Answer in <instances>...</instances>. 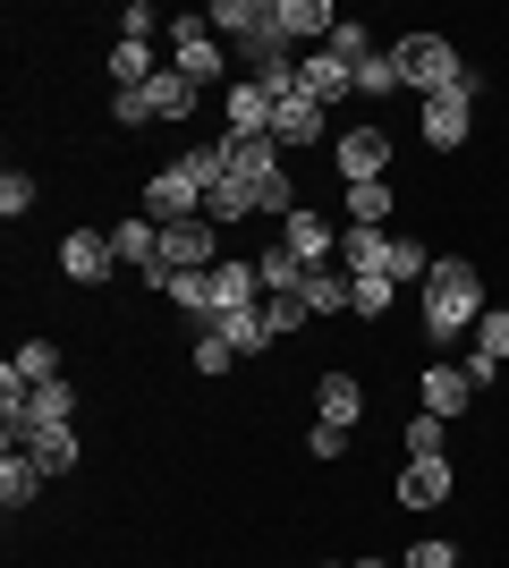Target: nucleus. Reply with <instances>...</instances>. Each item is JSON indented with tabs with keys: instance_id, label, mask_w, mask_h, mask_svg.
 Returning <instances> with one entry per match:
<instances>
[{
	"instance_id": "f257e3e1",
	"label": "nucleus",
	"mask_w": 509,
	"mask_h": 568,
	"mask_svg": "<svg viewBox=\"0 0 509 568\" xmlns=\"http://www.w3.org/2000/svg\"><path fill=\"white\" fill-rule=\"evenodd\" d=\"M485 306H492L485 272L467 255H441L434 272H425V339H434V348H459V339L485 323Z\"/></svg>"
},
{
	"instance_id": "f03ea898",
	"label": "nucleus",
	"mask_w": 509,
	"mask_h": 568,
	"mask_svg": "<svg viewBox=\"0 0 509 568\" xmlns=\"http://www.w3.org/2000/svg\"><path fill=\"white\" fill-rule=\"evenodd\" d=\"M390 60H399V85H408L416 102L450 94V85L467 77V60L450 51V34H434V26H416V34H399V43H390Z\"/></svg>"
},
{
	"instance_id": "7ed1b4c3",
	"label": "nucleus",
	"mask_w": 509,
	"mask_h": 568,
	"mask_svg": "<svg viewBox=\"0 0 509 568\" xmlns=\"http://www.w3.org/2000/svg\"><path fill=\"white\" fill-rule=\"evenodd\" d=\"M170 69L187 77L195 94H213V85H230V51H221V34L204 18H170Z\"/></svg>"
},
{
	"instance_id": "20e7f679",
	"label": "nucleus",
	"mask_w": 509,
	"mask_h": 568,
	"mask_svg": "<svg viewBox=\"0 0 509 568\" xmlns=\"http://www.w3.org/2000/svg\"><path fill=\"white\" fill-rule=\"evenodd\" d=\"M476 94H485V69H467L459 85H450V94H434V102H425V144H434V153H459V144H467Z\"/></svg>"
},
{
	"instance_id": "39448f33",
	"label": "nucleus",
	"mask_w": 509,
	"mask_h": 568,
	"mask_svg": "<svg viewBox=\"0 0 509 568\" xmlns=\"http://www.w3.org/2000/svg\"><path fill=\"white\" fill-rule=\"evenodd\" d=\"M111 246H120V272H136L145 288H170V263H162V221H153V213L120 221V230H111Z\"/></svg>"
},
{
	"instance_id": "423d86ee",
	"label": "nucleus",
	"mask_w": 509,
	"mask_h": 568,
	"mask_svg": "<svg viewBox=\"0 0 509 568\" xmlns=\"http://www.w3.org/2000/svg\"><path fill=\"white\" fill-rule=\"evenodd\" d=\"M272 111H281V94L255 85V77H230V85H221V136H272Z\"/></svg>"
},
{
	"instance_id": "0eeeda50",
	"label": "nucleus",
	"mask_w": 509,
	"mask_h": 568,
	"mask_svg": "<svg viewBox=\"0 0 509 568\" xmlns=\"http://www.w3.org/2000/svg\"><path fill=\"white\" fill-rule=\"evenodd\" d=\"M0 450H26L43 475H69L77 458H85V450H77V425H9V433H0Z\"/></svg>"
},
{
	"instance_id": "6e6552de",
	"label": "nucleus",
	"mask_w": 509,
	"mask_h": 568,
	"mask_svg": "<svg viewBox=\"0 0 509 568\" xmlns=\"http://www.w3.org/2000/svg\"><path fill=\"white\" fill-rule=\"evenodd\" d=\"M60 272H69L77 288H102L111 272H120V246H111V230H69V237H60Z\"/></svg>"
},
{
	"instance_id": "1a4fd4ad",
	"label": "nucleus",
	"mask_w": 509,
	"mask_h": 568,
	"mask_svg": "<svg viewBox=\"0 0 509 568\" xmlns=\"http://www.w3.org/2000/svg\"><path fill=\"white\" fill-rule=\"evenodd\" d=\"M332 170H339V187L383 179V170H390V136H383V128H348V136H332Z\"/></svg>"
},
{
	"instance_id": "9d476101",
	"label": "nucleus",
	"mask_w": 509,
	"mask_h": 568,
	"mask_svg": "<svg viewBox=\"0 0 509 568\" xmlns=\"http://www.w3.org/2000/svg\"><path fill=\"white\" fill-rule=\"evenodd\" d=\"M162 263H170V272H221L230 255H221L213 221H170V230H162Z\"/></svg>"
},
{
	"instance_id": "9b49d317",
	"label": "nucleus",
	"mask_w": 509,
	"mask_h": 568,
	"mask_svg": "<svg viewBox=\"0 0 509 568\" xmlns=\"http://www.w3.org/2000/svg\"><path fill=\"white\" fill-rule=\"evenodd\" d=\"M272 26H281V43H289V51H323V43H332V26H339V9H332V0H272Z\"/></svg>"
},
{
	"instance_id": "f8f14e48",
	"label": "nucleus",
	"mask_w": 509,
	"mask_h": 568,
	"mask_svg": "<svg viewBox=\"0 0 509 568\" xmlns=\"http://www.w3.org/2000/svg\"><path fill=\"white\" fill-rule=\"evenodd\" d=\"M145 213L162 221V230H170V221H204V187L170 162V170H153V179H145Z\"/></svg>"
},
{
	"instance_id": "ddd939ff",
	"label": "nucleus",
	"mask_w": 509,
	"mask_h": 568,
	"mask_svg": "<svg viewBox=\"0 0 509 568\" xmlns=\"http://www.w3.org/2000/svg\"><path fill=\"white\" fill-rule=\"evenodd\" d=\"M281 237H289V255L306 263V272H323V263H339V221L306 213V204H297V213L281 221Z\"/></svg>"
},
{
	"instance_id": "4468645a",
	"label": "nucleus",
	"mask_w": 509,
	"mask_h": 568,
	"mask_svg": "<svg viewBox=\"0 0 509 568\" xmlns=\"http://www.w3.org/2000/svg\"><path fill=\"white\" fill-rule=\"evenodd\" d=\"M272 136L289 144V153H297V144H323V136H332V111L297 85V94H281V111H272Z\"/></svg>"
},
{
	"instance_id": "2eb2a0df",
	"label": "nucleus",
	"mask_w": 509,
	"mask_h": 568,
	"mask_svg": "<svg viewBox=\"0 0 509 568\" xmlns=\"http://www.w3.org/2000/svg\"><path fill=\"white\" fill-rule=\"evenodd\" d=\"M204 26H213L221 43H264L272 34V0H213V9H204Z\"/></svg>"
},
{
	"instance_id": "dca6fc26",
	"label": "nucleus",
	"mask_w": 509,
	"mask_h": 568,
	"mask_svg": "<svg viewBox=\"0 0 509 568\" xmlns=\"http://www.w3.org/2000/svg\"><path fill=\"white\" fill-rule=\"evenodd\" d=\"M221 144H230V179H246V187H264V179L289 170V144L281 136H221Z\"/></svg>"
},
{
	"instance_id": "f3484780",
	"label": "nucleus",
	"mask_w": 509,
	"mask_h": 568,
	"mask_svg": "<svg viewBox=\"0 0 509 568\" xmlns=\"http://www.w3.org/2000/svg\"><path fill=\"white\" fill-rule=\"evenodd\" d=\"M467 407H476V374H467V365H425V416L459 425Z\"/></svg>"
},
{
	"instance_id": "a211bd4d",
	"label": "nucleus",
	"mask_w": 509,
	"mask_h": 568,
	"mask_svg": "<svg viewBox=\"0 0 509 568\" xmlns=\"http://www.w3.org/2000/svg\"><path fill=\"white\" fill-rule=\"evenodd\" d=\"M450 493H459L450 458H408V467H399V509H441Z\"/></svg>"
},
{
	"instance_id": "6ab92c4d",
	"label": "nucleus",
	"mask_w": 509,
	"mask_h": 568,
	"mask_svg": "<svg viewBox=\"0 0 509 568\" xmlns=\"http://www.w3.org/2000/svg\"><path fill=\"white\" fill-rule=\"evenodd\" d=\"M297 85H306V94L332 111V102L357 94V69H348V60H332V51H297Z\"/></svg>"
},
{
	"instance_id": "aec40b11",
	"label": "nucleus",
	"mask_w": 509,
	"mask_h": 568,
	"mask_svg": "<svg viewBox=\"0 0 509 568\" xmlns=\"http://www.w3.org/2000/svg\"><path fill=\"white\" fill-rule=\"evenodd\" d=\"M492 365L509 374V306H485V323L467 332V374L492 382Z\"/></svg>"
},
{
	"instance_id": "412c9836",
	"label": "nucleus",
	"mask_w": 509,
	"mask_h": 568,
	"mask_svg": "<svg viewBox=\"0 0 509 568\" xmlns=\"http://www.w3.org/2000/svg\"><path fill=\"white\" fill-rule=\"evenodd\" d=\"M357 416H365V382L357 374H323L315 382V425H348L357 433Z\"/></svg>"
},
{
	"instance_id": "4be33fe9",
	"label": "nucleus",
	"mask_w": 509,
	"mask_h": 568,
	"mask_svg": "<svg viewBox=\"0 0 509 568\" xmlns=\"http://www.w3.org/2000/svg\"><path fill=\"white\" fill-rule=\"evenodd\" d=\"M255 281H264V297H297L306 288V263L289 255V237H272L264 255H255Z\"/></svg>"
},
{
	"instance_id": "5701e85b",
	"label": "nucleus",
	"mask_w": 509,
	"mask_h": 568,
	"mask_svg": "<svg viewBox=\"0 0 509 568\" xmlns=\"http://www.w3.org/2000/svg\"><path fill=\"white\" fill-rule=\"evenodd\" d=\"M213 332L230 339L238 356H264V348H272V314H264V306H230V314L213 323Z\"/></svg>"
},
{
	"instance_id": "b1692460",
	"label": "nucleus",
	"mask_w": 509,
	"mask_h": 568,
	"mask_svg": "<svg viewBox=\"0 0 509 568\" xmlns=\"http://www.w3.org/2000/svg\"><path fill=\"white\" fill-rule=\"evenodd\" d=\"M18 425H77V390H69V382H34ZM0 433H9V425H0Z\"/></svg>"
},
{
	"instance_id": "393cba45",
	"label": "nucleus",
	"mask_w": 509,
	"mask_h": 568,
	"mask_svg": "<svg viewBox=\"0 0 509 568\" xmlns=\"http://www.w3.org/2000/svg\"><path fill=\"white\" fill-rule=\"evenodd\" d=\"M230 306H264V281H255V263H221L213 272V314H230Z\"/></svg>"
},
{
	"instance_id": "a878e982",
	"label": "nucleus",
	"mask_w": 509,
	"mask_h": 568,
	"mask_svg": "<svg viewBox=\"0 0 509 568\" xmlns=\"http://www.w3.org/2000/svg\"><path fill=\"white\" fill-rule=\"evenodd\" d=\"M383 255H390V230H339V272H348V281L383 272Z\"/></svg>"
},
{
	"instance_id": "bb28decb",
	"label": "nucleus",
	"mask_w": 509,
	"mask_h": 568,
	"mask_svg": "<svg viewBox=\"0 0 509 568\" xmlns=\"http://www.w3.org/2000/svg\"><path fill=\"white\" fill-rule=\"evenodd\" d=\"M26 500H43V467L26 450H0V509H26Z\"/></svg>"
},
{
	"instance_id": "cd10ccee",
	"label": "nucleus",
	"mask_w": 509,
	"mask_h": 568,
	"mask_svg": "<svg viewBox=\"0 0 509 568\" xmlns=\"http://www.w3.org/2000/svg\"><path fill=\"white\" fill-rule=\"evenodd\" d=\"M390 213H399L390 179H365V187H348V230H383Z\"/></svg>"
},
{
	"instance_id": "c85d7f7f",
	"label": "nucleus",
	"mask_w": 509,
	"mask_h": 568,
	"mask_svg": "<svg viewBox=\"0 0 509 568\" xmlns=\"http://www.w3.org/2000/svg\"><path fill=\"white\" fill-rule=\"evenodd\" d=\"M102 69H111V85H120V94H136V85H153V43H111V60H102Z\"/></svg>"
},
{
	"instance_id": "c756f323",
	"label": "nucleus",
	"mask_w": 509,
	"mask_h": 568,
	"mask_svg": "<svg viewBox=\"0 0 509 568\" xmlns=\"http://www.w3.org/2000/svg\"><path fill=\"white\" fill-rule=\"evenodd\" d=\"M246 213H255V187H246V179L204 187V221H213V230H230V221H246Z\"/></svg>"
},
{
	"instance_id": "7c9ffc66",
	"label": "nucleus",
	"mask_w": 509,
	"mask_h": 568,
	"mask_svg": "<svg viewBox=\"0 0 509 568\" xmlns=\"http://www.w3.org/2000/svg\"><path fill=\"white\" fill-rule=\"evenodd\" d=\"M348 288H357V281H348L339 263H323V272H306V288H297V297H306L315 314H348Z\"/></svg>"
},
{
	"instance_id": "2f4dec72",
	"label": "nucleus",
	"mask_w": 509,
	"mask_h": 568,
	"mask_svg": "<svg viewBox=\"0 0 509 568\" xmlns=\"http://www.w3.org/2000/svg\"><path fill=\"white\" fill-rule=\"evenodd\" d=\"M145 94H153V119H195V102H204V94H195V85H187L179 69H162V77L145 85Z\"/></svg>"
},
{
	"instance_id": "473e14b6",
	"label": "nucleus",
	"mask_w": 509,
	"mask_h": 568,
	"mask_svg": "<svg viewBox=\"0 0 509 568\" xmlns=\"http://www.w3.org/2000/svg\"><path fill=\"white\" fill-rule=\"evenodd\" d=\"M390 297H399V281H383V272H365V281L348 288V314H357V323H383V314H390Z\"/></svg>"
},
{
	"instance_id": "72a5a7b5",
	"label": "nucleus",
	"mask_w": 509,
	"mask_h": 568,
	"mask_svg": "<svg viewBox=\"0 0 509 568\" xmlns=\"http://www.w3.org/2000/svg\"><path fill=\"white\" fill-rule=\"evenodd\" d=\"M9 374H18L26 390H34V382H60V348H51V339H26V348L9 356Z\"/></svg>"
},
{
	"instance_id": "f704fd0d",
	"label": "nucleus",
	"mask_w": 509,
	"mask_h": 568,
	"mask_svg": "<svg viewBox=\"0 0 509 568\" xmlns=\"http://www.w3.org/2000/svg\"><path fill=\"white\" fill-rule=\"evenodd\" d=\"M323 51H332V60H348V69H357V60H374V51H383V43H374V26L339 18V26H332V43H323Z\"/></svg>"
},
{
	"instance_id": "c9c22d12",
	"label": "nucleus",
	"mask_w": 509,
	"mask_h": 568,
	"mask_svg": "<svg viewBox=\"0 0 509 568\" xmlns=\"http://www.w3.org/2000/svg\"><path fill=\"white\" fill-rule=\"evenodd\" d=\"M408 458H450V425L416 407V416H408Z\"/></svg>"
},
{
	"instance_id": "e433bc0d",
	"label": "nucleus",
	"mask_w": 509,
	"mask_h": 568,
	"mask_svg": "<svg viewBox=\"0 0 509 568\" xmlns=\"http://www.w3.org/2000/svg\"><path fill=\"white\" fill-rule=\"evenodd\" d=\"M425 272H434V263H425V246H416V237H390V255H383V281H425Z\"/></svg>"
},
{
	"instance_id": "4c0bfd02",
	"label": "nucleus",
	"mask_w": 509,
	"mask_h": 568,
	"mask_svg": "<svg viewBox=\"0 0 509 568\" xmlns=\"http://www.w3.org/2000/svg\"><path fill=\"white\" fill-rule=\"evenodd\" d=\"M357 94H408V85H399V60H390V51L357 60Z\"/></svg>"
},
{
	"instance_id": "58836bf2",
	"label": "nucleus",
	"mask_w": 509,
	"mask_h": 568,
	"mask_svg": "<svg viewBox=\"0 0 509 568\" xmlns=\"http://www.w3.org/2000/svg\"><path fill=\"white\" fill-rule=\"evenodd\" d=\"M264 314H272V339H289V332H306V323H315V306H306V297H264Z\"/></svg>"
},
{
	"instance_id": "ea45409f",
	"label": "nucleus",
	"mask_w": 509,
	"mask_h": 568,
	"mask_svg": "<svg viewBox=\"0 0 509 568\" xmlns=\"http://www.w3.org/2000/svg\"><path fill=\"white\" fill-rule=\"evenodd\" d=\"M230 365H238L230 339H221V332H195V374H230Z\"/></svg>"
},
{
	"instance_id": "a19ab883",
	"label": "nucleus",
	"mask_w": 509,
	"mask_h": 568,
	"mask_svg": "<svg viewBox=\"0 0 509 568\" xmlns=\"http://www.w3.org/2000/svg\"><path fill=\"white\" fill-rule=\"evenodd\" d=\"M153 34H170V26L153 18V0H128V18H120V43H153Z\"/></svg>"
},
{
	"instance_id": "79ce46f5",
	"label": "nucleus",
	"mask_w": 509,
	"mask_h": 568,
	"mask_svg": "<svg viewBox=\"0 0 509 568\" xmlns=\"http://www.w3.org/2000/svg\"><path fill=\"white\" fill-rule=\"evenodd\" d=\"M255 213H272V221H289V213H297V187H289V170H281V179H264V187H255Z\"/></svg>"
},
{
	"instance_id": "37998d69",
	"label": "nucleus",
	"mask_w": 509,
	"mask_h": 568,
	"mask_svg": "<svg viewBox=\"0 0 509 568\" xmlns=\"http://www.w3.org/2000/svg\"><path fill=\"white\" fill-rule=\"evenodd\" d=\"M0 213H9V221L34 213V179H26V170H9V179H0Z\"/></svg>"
},
{
	"instance_id": "c03bdc74",
	"label": "nucleus",
	"mask_w": 509,
	"mask_h": 568,
	"mask_svg": "<svg viewBox=\"0 0 509 568\" xmlns=\"http://www.w3.org/2000/svg\"><path fill=\"white\" fill-rule=\"evenodd\" d=\"M399 568H459V551L441 544V535H425V544H408V560Z\"/></svg>"
},
{
	"instance_id": "a18cd8bd",
	"label": "nucleus",
	"mask_w": 509,
	"mask_h": 568,
	"mask_svg": "<svg viewBox=\"0 0 509 568\" xmlns=\"http://www.w3.org/2000/svg\"><path fill=\"white\" fill-rule=\"evenodd\" d=\"M111 119H120V128H145V119H153V94H145V85H136V94H111Z\"/></svg>"
},
{
	"instance_id": "49530a36",
	"label": "nucleus",
	"mask_w": 509,
	"mask_h": 568,
	"mask_svg": "<svg viewBox=\"0 0 509 568\" xmlns=\"http://www.w3.org/2000/svg\"><path fill=\"white\" fill-rule=\"evenodd\" d=\"M306 442H315V458H348V425H315Z\"/></svg>"
},
{
	"instance_id": "de8ad7c7",
	"label": "nucleus",
	"mask_w": 509,
	"mask_h": 568,
	"mask_svg": "<svg viewBox=\"0 0 509 568\" xmlns=\"http://www.w3.org/2000/svg\"><path fill=\"white\" fill-rule=\"evenodd\" d=\"M357 568H399V560H357Z\"/></svg>"
},
{
	"instance_id": "09e8293b",
	"label": "nucleus",
	"mask_w": 509,
	"mask_h": 568,
	"mask_svg": "<svg viewBox=\"0 0 509 568\" xmlns=\"http://www.w3.org/2000/svg\"><path fill=\"white\" fill-rule=\"evenodd\" d=\"M323 568H339V560H323Z\"/></svg>"
}]
</instances>
